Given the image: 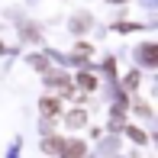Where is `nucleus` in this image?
Here are the masks:
<instances>
[{
    "instance_id": "obj_5",
    "label": "nucleus",
    "mask_w": 158,
    "mask_h": 158,
    "mask_svg": "<svg viewBox=\"0 0 158 158\" xmlns=\"http://www.w3.org/2000/svg\"><path fill=\"white\" fill-rule=\"evenodd\" d=\"M129 135H132L135 142H145V132H139V129H129Z\"/></svg>"
},
{
    "instance_id": "obj_1",
    "label": "nucleus",
    "mask_w": 158,
    "mask_h": 158,
    "mask_svg": "<svg viewBox=\"0 0 158 158\" xmlns=\"http://www.w3.org/2000/svg\"><path fill=\"white\" fill-rule=\"evenodd\" d=\"M39 106H42V113H45V116H55V113L61 110V103H58V100H52V97H45Z\"/></svg>"
},
{
    "instance_id": "obj_2",
    "label": "nucleus",
    "mask_w": 158,
    "mask_h": 158,
    "mask_svg": "<svg viewBox=\"0 0 158 158\" xmlns=\"http://www.w3.org/2000/svg\"><path fill=\"white\" fill-rule=\"evenodd\" d=\"M64 158H84V145L81 142H68L64 145Z\"/></svg>"
},
{
    "instance_id": "obj_3",
    "label": "nucleus",
    "mask_w": 158,
    "mask_h": 158,
    "mask_svg": "<svg viewBox=\"0 0 158 158\" xmlns=\"http://www.w3.org/2000/svg\"><path fill=\"white\" fill-rule=\"evenodd\" d=\"M77 84H81L84 90H94V87H97V81H94L90 74H81V77H77Z\"/></svg>"
},
{
    "instance_id": "obj_4",
    "label": "nucleus",
    "mask_w": 158,
    "mask_h": 158,
    "mask_svg": "<svg viewBox=\"0 0 158 158\" xmlns=\"http://www.w3.org/2000/svg\"><path fill=\"white\" fill-rule=\"evenodd\" d=\"M84 119H87V116H84V110H81V113H71V116H68V126L77 129V126H84Z\"/></svg>"
},
{
    "instance_id": "obj_6",
    "label": "nucleus",
    "mask_w": 158,
    "mask_h": 158,
    "mask_svg": "<svg viewBox=\"0 0 158 158\" xmlns=\"http://www.w3.org/2000/svg\"><path fill=\"white\" fill-rule=\"evenodd\" d=\"M135 84H139V74H135V71H132V74L126 77V87H135Z\"/></svg>"
},
{
    "instance_id": "obj_7",
    "label": "nucleus",
    "mask_w": 158,
    "mask_h": 158,
    "mask_svg": "<svg viewBox=\"0 0 158 158\" xmlns=\"http://www.w3.org/2000/svg\"><path fill=\"white\" fill-rule=\"evenodd\" d=\"M0 48H3V45H0Z\"/></svg>"
}]
</instances>
